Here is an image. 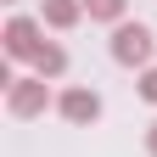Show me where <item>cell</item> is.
Returning <instances> with one entry per match:
<instances>
[{
	"mask_svg": "<svg viewBox=\"0 0 157 157\" xmlns=\"http://www.w3.org/2000/svg\"><path fill=\"white\" fill-rule=\"evenodd\" d=\"M151 51H157V39H151L146 23H118L112 28V62L118 67H146Z\"/></svg>",
	"mask_w": 157,
	"mask_h": 157,
	"instance_id": "cell-1",
	"label": "cell"
},
{
	"mask_svg": "<svg viewBox=\"0 0 157 157\" xmlns=\"http://www.w3.org/2000/svg\"><path fill=\"white\" fill-rule=\"evenodd\" d=\"M51 107V78H17V84L6 90V112L11 118H39V112H45Z\"/></svg>",
	"mask_w": 157,
	"mask_h": 157,
	"instance_id": "cell-2",
	"label": "cell"
},
{
	"mask_svg": "<svg viewBox=\"0 0 157 157\" xmlns=\"http://www.w3.org/2000/svg\"><path fill=\"white\" fill-rule=\"evenodd\" d=\"M56 112H62L67 124L84 129V124H95V118H101V95H95L90 84H67L62 95H56Z\"/></svg>",
	"mask_w": 157,
	"mask_h": 157,
	"instance_id": "cell-3",
	"label": "cell"
},
{
	"mask_svg": "<svg viewBox=\"0 0 157 157\" xmlns=\"http://www.w3.org/2000/svg\"><path fill=\"white\" fill-rule=\"evenodd\" d=\"M39 51H45L39 23H34V17H11V23H6V56H11V62H34Z\"/></svg>",
	"mask_w": 157,
	"mask_h": 157,
	"instance_id": "cell-4",
	"label": "cell"
},
{
	"mask_svg": "<svg viewBox=\"0 0 157 157\" xmlns=\"http://www.w3.org/2000/svg\"><path fill=\"white\" fill-rule=\"evenodd\" d=\"M78 17H84V0H45L39 6V23L45 28H73Z\"/></svg>",
	"mask_w": 157,
	"mask_h": 157,
	"instance_id": "cell-5",
	"label": "cell"
},
{
	"mask_svg": "<svg viewBox=\"0 0 157 157\" xmlns=\"http://www.w3.org/2000/svg\"><path fill=\"white\" fill-rule=\"evenodd\" d=\"M34 73H39V78H62V73H67V51L56 45V39H45V51L34 56Z\"/></svg>",
	"mask_w": 157,
	"mask_h": 157,
	"instance_id": "cell-6",
	"label": "cell"
},
{
	"mask_svg": "<svg viewBox=\"0 0 157 157\" xmlns=\"http://www.w3.org/2000/svg\"><path fill=\"white\" fill-rule=\"evenodd\" d=\"M124 6H129V0H84V17H90V23H129V17H124Z\"/></svg>",
	"mask_w": 157,
	"mask_h": 157,
	"instance_id": "cell-7",
	"label": "cell"
},
{
	"mask_svg": "<svg viewBox=\"0 0 157 157\" xmlns=\"http://www.w3.org/2000/svg\"><path fill=\"white\" fill-rule=\"evenodd\" d=\"M140 101H151V107H157V67H146V73H140Z\"/></svg>",
	"mask_w": 157,
	"mask_h": 157,
	"instance_id": "cell-8",
	"label": "cell"
},
{
	"mask_svg": "<svg viewBox=\"0 0 157 157\" xmlns=\"http://www.w3.org/2000/svg\"><path fill=\"white\" fill-rule=\"evenodd\" d=\"M146 151H151V157H157V124H151V129H146Z\"/></svg>",
	"mask_w": 157,
	"mask_h": 157,
	"instance_id": "cell-9",
	"label": "cell"
}]
</instances>
